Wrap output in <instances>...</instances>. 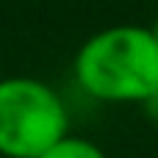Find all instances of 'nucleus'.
Segmentation results:
<instances>
[{"label":"nucleus","instance_id":"obj_1","mask_svg":"<svg viewBox=\"0 0 158 158\" xmlns=\"http://www.w3.org/2000/svg\"><path fill=\"white\" fill-rule=\"evenodd\" d=\"M83 92L108 103H142L158 94V44L150 28L114 25L83 42L75 56Z\"/></svg>","mask_w":158,"mask_h":158},{"label":"nucleus","instance_id":"obj_2","mask_svg":"<svg viewBox=\"0 0 158 158\" xmlns=\"http://www.w3.org/2000/svg\"><path fill=\"white\" fill-rule=\"evenodd\" d=\"M69 117L61 97L36 78L0 81V156L39 158L67 136Z\"/></svg>","mask_w":158,"mask_h":158},{"label":"nucleus","instance_id":"obj_3","mask_svg":"<svg viewBox=\"0 0 158 158\" xmlns=\"http://www.w3.org/2000/svg\"><path fill=\"white\" fill-rule=\"evenodd\" d=\"M39 158H106V153H103L94 142L67 133L61 142H56L47 153H42Z\"/></svg>","mask_w":158,"mask_h":158},{"label":"nucleus","instance_id":"obj_4","mask_svg":"<svg viewBox=\"0 0 158 158\" xmlns=\"http://www.w3.org/2000/svg\"><path fill=\"white\" fill-rule=\"evenodd\" d=\"M150 33H153V39H156V44H158V19H156V25L150 28Z\"/></svg>","mask_w":158,"mask_h":158},{"label":"nucleus","instance_id":"obj_5","mask_svg":"<svg viewBox=\"0 0 158 158\" xmlns=\"http://www.w3.org/2000/svg\"><path fill=\"white\" fill-rule=\"evenodd\" d=\"M156 103H158V94H156Z\"/></svg>","mask_w":158,"mask_h":158}]
</instances>
